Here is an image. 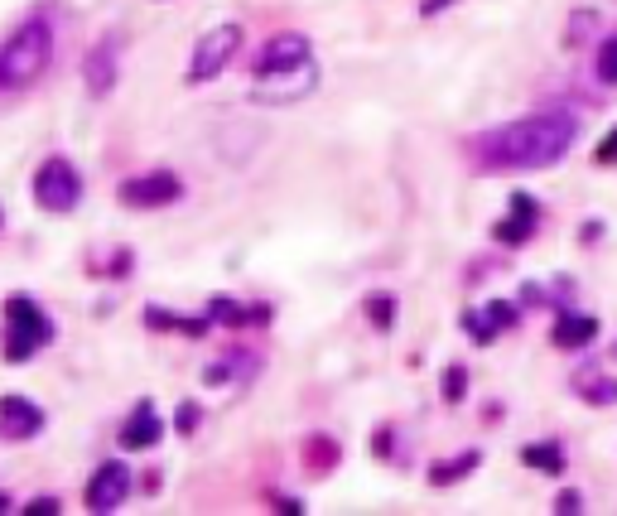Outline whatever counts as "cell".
<instances>
[{
	"mask_svg": "<svg viewBox=\"0 0 617 516\" xmlns=\"http://www.w3.org/2000/svg\"><path fill=\"white\" fill-rule=\"evenodd\" d=\"M579 140V116L574 111H536L507 126H492L483 136L468 140V160L478 174H531L550 169L569 155Z\"/></svg>",
	"mask_w": 617,
	"mask_h": 516,
	"instance_id": "obj_1",
	"label": "cell"
},
{
	"mask_svg": "<svg viewBox=\"0 0 617 516\" xmlns=\"http://www.w3.org/2000/svg\"><path fill=\"white\" fill-rule=\"evenodd\" d=\"M58 34L49 15H29L0 39V92H25L54 68Z\"/></svg>",
	"mask_w": 617,
	"mask_h": 516,
	"instance_id": "obj_2",
	"label": "cell"
},
{
	"mask_svg": "<svg viewBox=\"0 0 617 516\" xmlns=\"http://www.w3.org/2000/svg\"><path fill=\"white\" fill-rule=\"evenodd\" d=\"M0 324H5L0 328V357L5 362H29L58 338V324L49 319V309L29 295L5 299L0 304Z\"/></svg>",
	"mask_w": 617,
	"mask_h": 516,
	"instance_id": "obj_3",
	"label": "cell"
},
{
	"mask_svg": "<svg viewBox=\"0 0 617 516\" xmlns=\"http://www.w3.org/2000/svg\"><path fill=\"white\" fill-rule=\"evenodd\" d=\"M29 193H34V203H39L44 213L63 218V213H73V208L82 203V174L73 169V160L49 155V160L34 169V184H29Z\"/></svg>",
	"mask_w": 617,
	"mask_h": 516,
	"instance_id": "obj_4",
	"label": "cell"
},
{
	"mask_svg": "<svg viewBox=\"0 0 617 516\" xmlns=\"http://www.w3.org/2000/svg\"><path fill=\"white\" fill-rule=\"evenodd\" d=\"M237 49H242V25H213L208 34H203V39H198V44H193L184 82H188V87H198V82L222 78V73L232 68Z\"/></svg>",
	"mask_w": 617,
	"mask_h": 516,
	"instance_id": "obj_5",
	"label": "cell"
},
{
	"mask_svg": "<svg viewBox=\"0 0 617 516\" xmlns=\"http://www.w3.org/2000/svg\"><path fill=\"white\" fill-rule=\"evenodd\" d=\"M121 34H102L92 49H87V58H82V87H87V97H111L116 92V82H121Z\"/></svg>",
	"mask_w": 617,
	"mask_h": 516,
	"instance_id": "obj_6",
	"label": "cell"
},
{
	"mask_svg": "<svg viewBox=\"0 0 617 516\" xmlns=\"http://www.w3.org/2000/svg\"><path fill=\"white\" fill-rule=\"evenodd\" d=\"M319 87V63H299V68H285L275 78H256L251 82V102H270V107H290V102H304L309 92Z\"/></svg>",
	"mask_w": 617,
	"mask_h": 516,
	"instance_id": "obj_7",
	"label": "cell"
},
{
	"mask_svg": "<svg viewBox=\"0 0 617 516\" xmlns=\"http://www.w3.org/2000/svg\"><path fill=\"white\" fill-rule=\"evenodd\" d=\"M131 468H126V459H107L92 478H87V488H82V502H87V512L107 516L116 512V507H126V497H131Z\"/></svg>",
	"mask_w": 617,
	"mask_h": 516,
	"instance_id": "obj_8",
	"label": "cell"
},
{
	"mask_svg": "<svg viewBox=\"0 0 617 516\" xmlns=\"http://www.w3.org/2000/svg\"><path fill=\"white\" fill-rule=\"evenodd\" d=\"M314 58V44H309V34H299V29H285V34H270L266 44H261V54L251 63V78H275V73H285V68H299V63H309Z\"/></svg>",
	"mask_w": 617,
	"mask_h": 516,
	"instance_id": "obj_9",
	"label": "cell"
},
{
	"mask_svg": "<svg viewBox=\"0 0 617 516\" xmlns=\"http://www.w3.org/2000/svg\"><path fill=\"white\" fill-rule=\"evenodd\" d=\"M184 198V179L179 174H169V169H150V174H135L121 184V203L126 208H169V203H179Z\"/></svg>",
	"mask_w": 617,
	"mask_h": 516,
	"instance_id": "obj_10",
	"label": "cell"
},
{
	"mask_svg": "<svg viewBox=\"0 0 617 516\" xmlns=\"http://www.w3.org/2000/svg\"><path fill=\"white\" fill-rule=\"evenodd\" d=\"M44 430V406H34L29 396H0V439L5 444H25Z\"/></svg>",
	"mask_w": 617,
	"mask_h": 516,
	"instance_id": "obj_11",
	"label": "cell"
},
{
	"mask_svg": "<svg viewBox=\"0 0 617 516\" xmlns=\"http://www.w3.org/2000/svg\"><path fill=\"white\" fill-rule=\"evenodd\" d=\"M164 439V415L155 410V401H140L131 410V420L116 430V444L126 449V454H145V449H155Z\"/></svg>",
	"mask_w": 617,
	"mask_h": 516,
	"instance_id": "obj_12",
	"label": "cell"
},
{
	"mask_svg": "<svg viewBox=\"0 0 617 516\" xmlns=\"http://www.w3.org/2000/svg\"><path fill=\"white\" fill-rule=\"evenodd\" d=\"M521 314H516V304H507V299H492V304H483V309H468L463 314V328H468V338L473 343H497V333H507L511 324H516Z\"/></svg>",
	"mask_w": 617,
	"mask_h": 516,
	"instance_id": "obj_13",
	"label": "cell"
},
{
	"mask_svg": "<svg viewBox=\"0 0 617 516\" xmlns=\"http://www.w3.org/2000/svg\"><path fill=\"white\" fill-rule=\"evenodd\" d=\"M536 218H540L536 198H531V193H511V218L497 222V227H492V237H497L502 246L531 242V237H536Z\"/></svg>",
	"mask_w": 617,
	"mask_h": 516,
	"instance_id": "obj_14",
	"label": "cell"
},
{
	"mask_svg": "<svg viewBox=\"0 0 617 516\" xmlns=\"http://www.w3.org/2000/svg\"><path fill=\"white\" fill-rule=\"evenodd\" d=\"M555 348H589L593 338H598V319L593 314H569L564 309L560 319H555Z\"/></svg>",
	"mask_w": 617,
	"mask_h": 516,
	"instance_id": "obj_15",
	"label": "cell"
},
{
	"mask_svg": "<svg viewBox=\"0 0 617 516\" xmlns=\"http://www.w3.org/2000/svg\"><path fill=\"white\" fill-rule=\"evenodd\" d=\"M246 377H256V357L251 353H227L217 362H208V372H203L208 386H232V381H246Z\"/></svg>",
	"mask_w": 617,
	"mask_h": 516,
	"instance_id": "obj_16",
	"label": "cell"
},
{
	"mask_svg": "<svg viewBox=\"0 0 617 516\" xmlns=\"http://www.w3.org/2000/svg\"><path fill=\"white\" fill-rule=\"evenodd\" d=\"M208 319L222 328H246V324H256V304L246 309V304H237V299H227V295H213L208 299Z\"/></svg>",
	"mask_w": 617,
	"mask_h": 516,
	"instance_id": "obj_17",
	"label": "cell"
},
{
	"mask_svg": "<svg viewBox=\"0 0 617 516\" xmlns=\"http://www.w3.org/2000/svg\"><path fill=\"white\" fill-rule=\"evenodd\" d=\"M521 463L536 468V473H555V478H560L569 459H564L560 444H526V449H521Z\"/></svg>",
	"mask_w": 617,
	"mask_h": 516,
	"instance_id": "obj_18",
	"label": "cell"
},
{
	"mask_svg": "<svg viewBox=\"0 0 617 516\" xmlns=\"http://www.w3.org/2000/svg\"><path fill=\"white\" fill-rule=\"evenodd\" d=\"M478 459H483V454L468 449V454H458L454 463H439V468H430V483L434 488H449V483H458V478H468V473L478 468Z\"/></svg>",
	"mask_w": 617,
	"mask_h": 516,
	"instance_id": "obj_19",
	"label": "cell"
},
{
	"mask_svg": "<svg viewBox=\"0 0 617 516\" xmlns=\"http://www.w3.org/2000/svg\"><path fill=\"white\" fill-rule=\"evenodd\" d=\"M579 396H584L589 406H613V401H617V381H608V377H584V381H579Z\"/></svg>",
	"mask_w": 617,
	"mask_h": 516,
	"instance_id": "obj_20",
	"label": "cell"
},
{
	"mask_svg": "<svg viewBox=\"0 0 617 516\" xmlns=\"http://www.w3.org/2000/svg\"><path fill=\"white\" fill-rule=\"evenodd\" d=\"M367 319H372V328H381V333H386V328L396 324V299H391V295H372V299H367Z\"/></svg>",
	"mask_w": 617,
	"mask_h": 516,
	"instance_id": "obj_21",
	"label": "cell"
},
{
	"mask_svg": "<svg viewBox=\"0 0 617 516\" xmlns=\"http://www.w3.org/2000/svg\"><path fill=\"white\" fill-rule=\"evenodd\" d=\"M598 78L617 87V34H608L603 44H598Z\"/></svg>",
	"mask_w": 617,
	"mask_h": 516,
	"instance_id": "obj_22",
	"label": "cell"
},
{
	"mask_svg": "<svg viewBox=\"0 0 617 516\" xmlns=\"http://www.w3.org/2000/svg\"><path fill=\"white\" fill-rule=\"evenodd\" d=\"M463 396H468V372H463V367L454 362V367L444 372V401H449V406H458Z\"/></svg>",
	"mask_w": 617,
	"mask_h": 516,
	"instance_id": "obj_23",
	"label": "cell"
},
{
	"mask_svg": "<svg viewBox=\"0 0 617 516\" xmlns=\"http://www.w3.org/2000/svg\"><path fill=\"white\" fill-rule=\"evenodd\" d=\"M198 425H203V410L193 406V401H184V406L174 410V430H179V435H193Z\"/></svg>",
	"mask_w": 617,
	"mask_h": 516,
	"instance_id": "obj_24",
	"label": "cell"
},
{
	"mask_svg": "<svg viewBox=\"0 0 617 516\" xmlns=\"http://www.w3.org/2000/svg\"><path fill=\"white\" fill-rule=\"evenodd\" d=\"M593 25H598V15H593V10H579V15L569 20V44H584Z\"/></svg>",
	"mask_w": 617,
	"mask_h": 516,
	"instance_id": "obj_25",
	"label": "cell"
},
{
	"mask_svg": "<svg viewBox=\"0 0 617 516\" xmlns=\"http://www.w3.org/2000/svg\"><path fill=\"white\" fill-rule=\"evenodd\" d=\"M593 164H603V169H608V164H617V126L608 131V140L593 150Z\"/></svg>",
	"mask_w": 617,
	"mask_h": 516,
	"instance_id": "obj_26",
	"label": "cell"
},
{
	"mask_svg": "<svg viewBox=\"0 0 617 516\" xmlns=\"http://www.w3.org/2000/svg\"><path fill=\"white\" fill-rule=\"evenodd\" d=\"M555 512H584V492L564 488L560 497H555Z\"/></svg>",
	"mask_w": 617,
	"mask_h": 516,
	"instance_id": "obj_27",
	"label": "cell"
},
{
	"mask_svg": "<svg viewBox=\"0 0 617 516\" xmlns=\"http://www.w3.org/2000/svg\"><path fill=\"white\" fill-rule=\"evenodd\" d=\"M58 507H63L58 497H39V502H29L25 512H29V516H39V512H58Z\"/></svg>",
	"mask_w": 617,
	"mask_h": 516,
	"instance_id": "obj_28",
	"label": "cell"
},
{
	"mask_svg": "<svg viewBox=\"0 0 617 516\" xmlns=\"http://www.w3.org/2000/svg\"><path fill=\"white\" fill-rule=\"evenodd\" d=\"M266 502H270V507H280V512H304V507H299V502H290L285 492H270Z\"/></svg>",
	"mask_w": 617,
	"mask_h": 516,
	"instance_id": "obj_29",
	"label": "cell"
},
{
	"mask_svg": "<svg viewBox=\"0 0 617 516\" xmlns=\"http://www.w3.org/2000/svg\"><path fill=\"white\" fill-rule=\"evenodd\" d=\"M449 5H458V0H425V5H420V15L430 20V15H439V10H449Z\"/></svg>",
	"mask_w": 617,
	"mask_h": 516,
	"instance_id": "obj_30",
	"label": "cell"
},
{
	"mask_svg": "<svg viewBox=\"0 0 617 516\" xmlns=\"http://www.w3.org/2000/svg\"><path fill=\"white\" fill-rule=\"evenodd\" d=\"M0 512H10V492H0Z\"/></svg>",
	"mask_w": 617,
	"mask_h": 516,
	"instance_id": "obj_31",
	"label": "cell"
},
{
	"mask_svg": "<svg viewBox=\"0 0 617 516\" xmlns=\"http://www.w3.org/2000/svg\"><path fill=\"white\" fill-rule=\"evenodd\" d=\"M0 227H5V213H0Z\"/></svg>",
	"mask_w": 617,
	"mask_h": 516,
	"instance_id": "obj_32",
	"label": "cell"
},
{
	"mask_svg": "<svg viewBox=\"0 0 617 516\" xmlns=\"http://www.w3.org/2000/svg\"><path fill=\"white\" fill-rule=\"evenodd\" d=\"M613 353H617V348H613Z\"/></svg>",
	"mask_w": 617,
	"mask_h": 516,
	"instance_id": "obj_33",
	"label": "cell"
}]
</instances>
